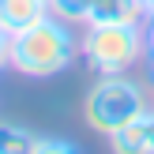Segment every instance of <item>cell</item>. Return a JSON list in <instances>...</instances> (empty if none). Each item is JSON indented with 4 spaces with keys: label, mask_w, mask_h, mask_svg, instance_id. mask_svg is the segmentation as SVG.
Segmentation results:
<instances>
[{
    "label": "cell",
    "mask_w": 154,
    "mask_h": 154,
    "mask_svg": "<svg viewBox=\"0 0 154 154\" xmlns=\"http://www.w3.org/2000/svg\"><path fill=\"white\" fill-rule=\"evenodd\" d=\"M79 53L98 75H124L147 53V34L139 26H87Z\"/></svg>",
    "instance_id": "3957f363"
},
{
    "label": "cell",
    "mask_w": 154,
    "mask_h": 154,
    "mask_svg": "<svg viewBox=\"0 0 154 154\" xmlns=\"http://www.w3.org/2000/svg\"><path fill=\"white\" fill-rule=\"evenodd\" d=\"M45 15H49V0H0V23L11 34L38 23V19H45Z\"/></svg>",
    "instance_id": "5b68a950"
},
{
    "label": "cell",
    "mask_w": 154,
    "mask_h": 154,
    "mask_svg": "<svg viewBox=\"0 0 154 154\" xmlns=\"http://www.w3.org/2000/svg\"><path fill=\"white\" fill-rule=\"evenodd\" d=\"M147 15H154V0H150V4H147Z\"/></svg>",
    "instance_id": "4fadbf2b"
},
{
    "label": "cell",
    "mask_w": 154,
    "mask_h": 154,
    "mask_svg": "<svg viewBox=\"0 0 154 154\" xmlns=\"http://www.w3.org/2000/svg\"><path fill=\"white\" fill-rule=\"evenodd\" d=\"M143 4H150V0H143Z\"/></svg>",
    "instance_id": "5bb4252c"
},
{
    "label": "cell",
    "mask_w": 154,
    "mask_h": 154,
    "mask_svg": "<svg viewBox=\"0 0 154 154\" xmlns=\"http://www.w3.org/2000/svg\"><path fill=\"white\" fill-rule=\"evenodd\" d=\"M38 143V135L23 124H11V120H0V154H30Z\"/></svg>",
    "instance_id": "8992f818"
},
{
    "label": "cell",
    "mask_w": 154,
    "mask_h": 154,
    "mask_svg": "<svg viewBox=\"0 0 154 154\" xmlns=\"http://www.w3.org/2000/svg\"><path fill=\"white\" fill-rule=\"evenodd\" d=\"M147 19L143 0H94L87 26H139Z\"/></svg>",
    "instance_id": "277c9868"
},
{
    "label": "cell",
    "mask_w": 154,
    "mask_h": 154,
    "mask_svg": "<svg viewBox=\"0 0 154 154\" xmlns=\"http://www.w3.org/2000/svg\"><path fill=\"white\" fill-rule=\"evenodd\" d=\"M139 135H143V150L154 154V109H147L139 117Z\"/></svg>",
    "instance_id": "30bf717a"
},
{
    "label": "cell",
    "mask_w": 154,
    "mask_h": 154,
    "mask_svg": "<svg viewBox=\"0 0 154 154\" xmlns=\"http://www.w3.org/2000/svg\"><path fill=\"white\" fill-rule=\"evenodd\" d=\"M143 34H147V49L154 57V15H147V30H143Z\"/></svg>",
    "instance_id": "7c38bea8"
},
{
    "label": "cell",
    "mask_w": 154,
    "mask_h": 154,
    "mask_svg": "<svg viewBox=\"0 0 154 154\" xmlns=\"http://www.w3.org/2000/svg\"><path fill=\"white\" fill-rule=\"evenodd\" d=\"M30 154H83L75 143H68V139H60V135H45V139H38L34 143V150Z\"/></svg>",
    "instance_id": "9c48e42d"
},
{
    "label": "cell",
    "mask_w": 154,
    "mask_h": 154,
    "mask_svg": "<svg viewBox=\"0 0 154 154\" xmlns=\"http://www.w3.org/2000/svg\"><path fill=\"white\" fill-rule=\"evenodd\" d=\"M109 147H113V154H147L143 150V135H139V120H132V124H124L120 132H113Z\"/></svg>",
    "instance_id": "52a82bcc"
},
{
    "label": "cell",
    "mask_w": 154,
    "mask_h": 154,
    "mask_svg": "<svg viewBox=\"0 0 154 154\" xmlns=\"http://www.w3.org/2000/svg\"><path fill=\"white\" fill-rule=\"evenodd\" d=\"M147 113V98L143 87L132 83L128 75H102L94 87L83 98V120H87L94 132H102L109 139L113 132H120L124 124L139 120Z\"/></svg>",
    "instance_id": "7a4b0ae2"
},
{
    "label": "cell",
    "mask_w": 154,
    "mask_h": 154,
    "mask_svg": "<svg viewBox=\"0 0 154 154\" xmlns=\"http://www.w3.org/2000/svg\"><path fill=\"white\" fill-rule=\"evenodd\" d=\"M8 57H11V30L0 23V68L8 64Z\"/></svg>",
    "instance_id": "8fae6325"
},
{
    "label": "cell",
    "mask_w": 154,
    "mask_h": 154,
    "mask_svg": "<svg viewBox=\"0 0 154 154\" xmlns=\"http://www.w3.org/2000/svg\"><path fill=\"white\" fill-rule=\"evenodd\" d=\"M90 8H94V0H49V15L64 23H87Z\"/></svg>",
    "instance_id": "ba28073f"
},
{
    "label": "cell",
    "mask_w": 154,
    "mask_h": 154,
    "mask_svg": "<svg viewBox=\"0 0 154 154\" xmlns=\"http://www.w3.org/2000/svg\"><path fill=\"white\" fill-rule=\"evenodd\" d=\"M75 53H79V42L72 38V23L57 19V15H45V19L11 34L8 64L15 72L30 75V79H53V75L72 68Z\"/></svg>",
    "instance_id": "6da1fadb"
}]
</instances>
